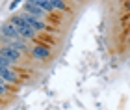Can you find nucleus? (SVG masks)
Listing matches in <instances>:
<instances>
[{
    "mask_svg": "<svg viewBox=\"0 0 130 110\" xmlns=\"http://www.w3.org/2000/svg\"><path fill=\"white\" fill-rule=\"evenodd\" d=\"M8 22L15 26V30L19 32L21 39H24V41H26V39H35V34H37V32L32 30V28L24 22V19H22L21 15H13V17H9V21H8Z\"/></svg>",
    "mask_w": 130,
    "mask_h": 110,
    "instance_id": "obj_1",
    "label": "nucleus"
},
{
    "mask_svg": "<svg viewBox=\"0 0 130 110\" xmlns=\"http://www.w3.org/2000/svg\"><path fill=\"white\" fill-rule=\"evenodd\" d=\"M0 37L4 39V43H6V41H17V39H21L19 32L15 30V26L9 24L8 21L0 24Z\"/></svg>",
    "mask_w": 130,
    "mask_h": 110,
    "instance_id": "obj_2",
    "label": "nucleus"
},
{
    "mask_svg": "<svg viewBox=\"0 0 130 110\" xmlns=\"http://www.w3.org/2000/svg\"><path fill=\"white\" fill-rule=\"evenodd\" d=\"M0 56H2L4 60L9 63V67H11V65H15V63L21 62L22 54L17 52V50H13V49H9V47H6V45H2V47H0Z\"/></svg>",
    "mask_w": 130,
    "mask_h": 110,
    "instance_id": "obj_3",
    "label": "nucleus"
},
{
    "mask_svg": "<svg viewBox=\"0 0 130 110\" xmlns=\"http://www.w3.org/2000/svg\"><path fill=\"white\" fill-rule=\"evenodd\" d=\"M0 78L4 80L6 84H21V78L11 67H0Z\"/></svg>",
    "mask_w": 130,
    "mask_h": 110,
    "instance_id": "obj_4",
    "label": "nucleus"
},
{
    "mask_svg": "<svg viewBox=\"0 0 130 110\" xmlns=\"http://www.w3.org/2000/svg\"><path fill=\"white\" fill-rule=\"evenodd\" d=\"M22 8H24V11H22V13H28V15L35 17V19H41V21H43L45 11L41 9L39 6H35V2H34V0H28V2H24V4H22Z\"/></svg>",
    "mask_w": 130,
    "mask_h": 110,
    "instance_id": "obj_5",
    "label": "nucleus"
},
{
    "mask_svg": "<svg viewBox=\"0 0 130 110\" xmlns=\"http://www.w3.org/2000/svg\"><path fill=\"white\" fill-rule=\"evenodd\" d=\"M30 52H32V56L35 58V60H46V58L50 56V49L37 43V45H34V47L30 49Z\"/></svg>",
    "mask_w": 130,
    "mask_h": 110,
    "instance_id": "obj_6",
    "label": "nucleus"
},
{
    "mask_svg": "<svg viewBox=\"0 0 130 110\" xmlns=\"http://www.w3.org/2000/svg\"><path fill=\"white\" fill-rule=\"evenodd\" d=\"M6 47H9V49H13L17 50V52H30V47H28V43L24 41V39H17V41H6L4 43Z\"/></svg>",
    "mask_w": 130,
    "mask_h": 110,
    "instance_id": "obj_7",
    "label": "nucleus"
},
{
    "mask_svg": "<svg viewBox=\"0 0 130 110\" xmlns=\"http://www.w3.org/2000/svg\"><path fill=\"white\" fill-rule=\"evenodd\" d=\"M35 6H39L41 9L45 11V13H50V11H54V6H52L50 0H34Z\"/></svg>",
    "mask_w": 130,
    "mask_h": 110,
    "instance_id": "obj_8",
    "label": "nucleus"
},
{
    "mask_svg": "<svg viewBox=\"0 0 130 110\" xmlns=\"http://www.w3.org/2000/svg\"><path fill=\"white\" fill-rule=\"evenodd\" d=\"M52 6H54V9H60V11H69V6L61 2V0H50Z\"/></svg>",
    "mask_w": 130,
    "mask_h": 110,
    "instance_id": "obj_9",
    "label": "nucleus"
},
{
    "mask_svg": "<svg viewBox=\"0 0 130 110\" xmlns=\"http://www.w3.org/2000/svg\"><path fill=\"white\" fill-rule=\"evenodd\" d=\"M19 4H21L19 0H13V2H11V4L8 6V9H9V11H13V9H17V8H19Z\"/></svg>",
    "mask_w": 130,
    "mask_h": 110,
    "instance_id": "obj_10",
    "label": "nucleus"
},
{
    "mask_svg": "<svg viewBox=\"0 0 130 110\" xmlns=\"http://www.w3.org/2000/svg\"><path fill=\"white\" fill-rule=\"evenodd\" d=\"M0 67H9V63H8V62H6V60H4V58H2V56H0Z\"/></svg>",
    "mask_w": 130,
    "mask_h": 110,
    "instance_id": "obj_11",
    "label": "nucleus"
},
{
    "mask_svg": "<svg viewBox=\"0 0 130 110\" xmlns=\"http://www.w3.org/2000/svg\"><path fill=\"white\" fill-rule=\"evenodd\" d=\"M125 9H126V11H130V2H125Z\"/></svg>",
    "mask_w": 130,
    "mask_h": 110,
    "instance_id": "obj_12",
    "label": "nucleus"
}]
</instances>
